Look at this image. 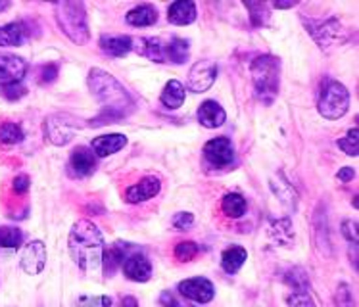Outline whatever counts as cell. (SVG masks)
<instances>
[{
    "instance_id": "6da1fadb",
    "label": "cell",
    "mask_w": 359,
    "mask_h": 307,
    "mask_svg": "<svg viewBox=\"0 0 359 307\" xmlns=\"http://www.w3.org/2000/svg\"><path fill=\"white\" fill-rule=\"evenodd\" d=\"M67 248L74 264L85 273L100 269L104 254L102 231L96 227L93 221L79 219L67 236Z\"/></svg>"
},
{
    "instance_id": "7a4b0ae2",
    "label": "cell",
    "mask_w": 359,
    "mask_h": 307,
    "mask_svg": "<svg viewBox=\"0 0 359 307\" xmlns=\"http://www.w3.org/2000/svg\"><path fill=\"white\" fill-rule=\"evenodd\" d=\"M87 85L90 95L95 96V100L102 106L104 111H110V114H116L125 119L135 108V102H133L131 95L127 93V88L114 75L104 69L93 67L88 71Z\"/></svg>"
},
{
    "instance_id": "3957f363",
    "label": "cell",
    "mask_w": 359,
    "mask_h": 307,
    "mask_svg": "<svg viewBox=\"0 0 359 307\" xmlns=\"http://www.w3.org/2000/svg\"><path fill=\"white\" fill-rule=\"evenodd\" d=\"M250 75H252V85L256 90L257 100L264 102L265 106H271L279 95L280 60L271 54L257 56L250 64Z\"/></svg>"
},
{
    "instance_id": "277c9868",
    "label": "cell",
    "mask_w": 359,
    "mask_h": 307,
    "mask_svg": "<svg viewBox=\"0 0 359 307\" xmlns=\"http://www.w3.org/2000/svg\"><path fill=\"white\" fill-rule=\"evenodd\" d=\"M54 15L56 23L74 44H87L90 41V29H88V18L85 4L81 0H62L54 4Z\"/></svg>"
},
{
    "instance_id": "5b68a950",
    "label": "cell",
    "mask_w": 359,
    "mask_h": 307,
    "mask_svg": "<svg viewBox=\"0 0 359 307\" xmlns=\"http://www.w3.org/2000/svg\"><path fill=\"white\" fill-rule=\"evenodd\" d=\"M317 110L325 119L337 121L340 117H344L350 110V93L348 88L337 79H325L319 93V102Z\"/></svg>"
},
{
    "instance_id": "8992f818",
    "label": "cell",
    "mask_w": 359,
    "mask_h": 307,
    "mask_svg": "<svg viewBox=\"0 0 359 307\" xmlns=\"http://www.w3.org/2000/svg\"><path fill=\"white\" fill-rule=\"evenodd\" d=\"M302 23L308 29L311 39L319 44L323 50H330L334 46H340L348 41V31L344 25L338 22L337 18H327V20H313L302 15Z\"/></svg>"
},
{
    "instance_id": "52a82bcc",
    "label": "cell",
    "mask_w": 359,
    "mask_h": 307,
    "mask_svg": "<svg viewBox=\"0 0 359 307\" xmlns=\"http://www.w3.org/2000/svg\"><path fill=\"white\" fill-rule=\"evenodd\" d=\"M81 129V121L72 114H52L44 119V137L54 146L69 144L77 131Z\"/></svg>"
},
{
    "instance_id": "ba28073f",
    "label": "cell",
    "mask_w": 359,
    "mask_h": 307,
    "mask_svg": "<svg viewBox=\"0 0 359 307\" xmlns=\"http://www.w3.org/2000/svg\"><path fill=\"white\" fill-rule=\"evenodd\" d=\"M202 156L212 169H229L236 160L235 144L227 137H217L205 142Z\"/></svg>"
},
{
    "instance_id": "9c48e42d",
    "label": "cell",
    "mask_w": 359,
    "mask_h": 307,
    "mask_svg": "<svg viewBox=\"0 0 359 307\" xmlns=\"http://www.w3.org/2000/svg\"><path fill=\"white\" fill-rule=\"evenodd\" d=\"M48 261V252L43 240H31L22 248L20 254V267L25 275H41Z\"/></svg>"
},
{
    "instance_id": "30bf717a",
    "label": "cell",
    "mask_w": 359,
    "mask_h": 307,
    "mask_svg": "<svg viewBox=\"0 0 359 307\" xmlns=\"http://www.w3.org/2000/svg\"><path fill=\"white\" fill-rule=\"evenodd\" d=\"M179 294L187 300L194 301L198 306L210 303L215 298V286L210 278L205 277H192L187 278L183 282H179Z\"/></svg>"
},
{
    "instance_id": "8fae6325",
    "label": "cell",
    "mask_w": 359,
    "mask_h": 307,
    "mask_svg": "<svg viewBox=\"0 0 359 307\" xmlns=\"http://www.w3.org/2000/svg\"><path fill=\"white\" fill-rule=\"evenodd\" d=\"M121 269H123L125 277L133 280V282H148L152 278V273H154L152 261L140 250H135L125 257Z\"/></svg>"
},
{
    "instance_id": "7c38bea8",
    "label": "cell",
    "mask_w": 359,
    "mask_h": 307,
    "mask_svg": "<svg viewBox=\"0 0 359 307\" xmlns=\"http://www.w3.org/2000/svg\"><path fill=\"white\" fill-rule=\"evenodd\" d=\"M27 62L15 54L0 52V87L23 83V77L27 75Z\"/></svg>"
},
{
    "instance_id": "4fadbf2b",
    "label": "cell",
    "mask_w": 359,
    "mask_h": 307,
    "mask_svg": "<svg viewBox=\"0 0 359 307\" xmlns=\"http://www.w3.org/2000/svg\"><path fill=\"white\" fill-rule=\"evenodd\" d=\"M96 169V156L95 152L87 146H77L74 152L69 154L67 161V173L74 179H85L93 175Z\"/></svg>"
},
{
    "instance_id": "5bb4252c",
    "label": "cell",
    "mask_w": 359,
    "mask_h": 307,
    "mask_svg": "<svg viewBox=\"0 0 359 307\" xmlns=\"http://www.w3.org/2000/svg\"><path fill=\"white\" fill-rule=\"evenodd\" d=\"M217 79V66L210 60L196 62L189 71V88L192 93H205Z\"/></svg>"
},
{
    "instance_id": "9a60e30c",
    "label": "cell",
    "mask_w": 359,
    "mask_h": 307,
    "mask_svg": "<svg viewBox=\"0 0 359 307\" xmlns=\"http://www.w3.org/2000/svg\"><path fill=\"white\" fill-rule=\"evenodd\" d=\"M161 192V179L158 175H147L139 183L129 186L125 191V202L127 204H142L152 200Z\"/></svg>"
},
{
    "instance_id": "2e32d148",
    "label": "cell",
    "mask_w": 359,
    "mask_h": 307,
    "mask_svg": "<svg viewBox=\"0 0 359 307\" xmlns=\"http://www.w3.org/2000/svg\"><path fill=\"white\" fill-rule=\"evenodd\" d=\"M137 246H133V244H127V242H116L114 246H108V248H104L102 254V273L106 278H111L119 269H121V265H123V259L131 252H135Z\"/></svg>"
},
{
    "instance_id": "e0dca14e",
    "label": "cell",
    "mask_w": 359,
    "mask_h": 307,
    "mask_svg": "<svg viewBox=\"0 0 359 307\" xmlns=\"http://www.w3.org/2000/svg\"><path fill=\"white\" fill-rule=\"evenodd\" d=\"M133 50L139 52L140 56H144L150 62L156 64H165V43L158 37H140L133 39Z\"/></svg>"
},
{
    "instance_id": "ac0fdd59",
    "label": "cell",
    "mask_w": 359,
    "mask_h": 307,
    "mask_svg": "<svg viewBox=\"0 0 359 307\" xmlns=\"http://www.w3.org/2000/svg\"><path fill=\"white\" fill-rule=\"evenodd\" d=\"M267 234L275 244H279L283 248H292L294 244V225L288 217H280V219H271L267 225Z\"/></svg>"
},
{
    "instance_id": "d6986e66",
    "label": "cell",
    "mask_w": 359,
    "mask_h": 307,
    "mask_svg": "<svg viewBox=\"0 0 359 307\" xmlns=\"http://www.w3.org/2000/svg\"><path fill=\"white\" fill-rule=\"evenodd\" d=\"M127 146V137L119 135V132H111V135H102V137H96L93 139L90 150L95 152L98 158H108L111 154L119 152Z\"/></svg>"
},
{
    "instance_id": "ffe728a7",
    "label": "cell",
    "mask_w": 359,
    "mask_h": 307,
    "mask_svg": "<svg viewBox=\"0 0 359 307\" xmlns=\"http://www.w3.org/2000/svg\"><path fill=\"white\" fill-rule=\"evenodd\" d=\"M227 121V114L215 100H205L198 108V123L205 129H217Z\"/></svg>"
},
{
    "instance_id": "44dd1931",
    "label": "cell",
    "mask_w": 359,
    "mask_h": 307,
    "mask_svg": "<svg viewBox=\"0 0 359 307\" xmlns=\"http://www.w3.org/2000/svg\"><path fill=\"white\" fill-rule=\"evenodd\" d=\"M31 37L27 22H12L0 25V46H22Z\"/></svg>"
},
{
    "instance_id": "7402d4cb",
    "label": "cell",
    "mask_w": 359,
    "mask_h": 307,
    "mask_svg": "<svg viewBox=\"0 0 359 307\" xmlns=\"http://www.w3.org/2000/svg\"><path fill=\"white\" fill-rule=\"evenodd\" d=\"M100 50L111 58H123L133 50V39L127 35H102Z\"/></svg>"
},
{
    "instance_id": "603a6c76",
    "label": "cell",
    "mask_w": 359,
    "mask_h": 307,
    "mask_svg": "<svg viewBox=\"0 0 359 307\" xmlns=\"http://www.w3.org/2000/svg\"><path fill=\"white\" fill-rule=\"evenodd\" d=\"M168 20L173 25H191L196 22V4L192 0H177L168 8Z\"/></svg>"
},
{
    "instance_id": "cb8c5ba5",
    "label": "cell",
    "mask_w": 359,
    "mask_h": 307,
    "mask_svg": "<svg viewBox=\"0 0 359 307\" xmlns=\"http://www.w3.org/2000/svg\"><path fill=\"white\" fill-rule=\"evenodd\" d=\"M125 22L133 27H150L158 22V8L152 4H139L125 14Z\"/></svg>"
},
{
    "instance_id": "d4e9b609",
    "label": "cell",
    "mask_w": 359,
    "mask_h": 307,
    "mask_svg": "<svg viewBox=\"0 0 359 307\" xmlns=\"http://www.w3.org/2000/svg\"><path fill=\"white\" fill-rule=\"evenodd\" d=\"M187 100V93H184V85L181 81L171 79L163 87L160 95V102L168 108V110H177V108H181Z\"/></svg>"
},
{
    "instance_id": "484cf974",
    "label": "cell",
    "mask_w": 359,
    "mask_h": 307,
    "mask_svg": "<svg viewBox=\"0 0 359 307\" xmlns=\"http://www.w3.org/2000/svg\"><path fill=\"white\" fill-rule=\"evenodd\" d=\"M248 259V252L242 246H231L221 254V267L227 275H236Z\"/></svg>"
},
{
    "instance_id": "4316f807",
    "label": "cell",
    "mask_w": 359,
    "mask_h": 307,
    "mask_svg": "<svg viewBox=\"0 0 359 307\" xmlns=\"http://www.w3.org/2000/svg\"><path fill=\"white\" fill-rule=\"evenodd\" d=\"M246 210H248V202L238 192H229V194L221 198V212L225 213L227 217H231V219H241V217H244Z\"/></svg>"
},
{
    "instance_id": "83f0119b",
    "label": "cell",
    "mask_w": 359,
    "mask_h": 307,
    "mask_svg": "<svg viewBox=\"0 0 359 307\" xmlns=\"http://www.w3.org/2000/svg\"><path fill=\"white\" fill-rule=\"evenodd\" d=\"M189 56H191V43L189 41L175 37L165 44V60L169 64L181 66L184 62H189Z\"/></svg>"
},
{
    "instance_id": "f1b7e54d",
    "label": "cell",
    "mask_w": 359,
    "mask_h": 307,
    "mask_svg": "<svg viewBox=\"0 0 359 307\" xmlns=\"http://www.w3.org/2000/svg\"><path fill=\"white\" fill-rule=\"evenodd\" d=\"M283 280L294 292H309V275L302 267H290L283 273Z\"/></svg>"
},
{
    "instance_id": "f546056e",
    "label": "cell",
    "mask_w": 359,
    "mask_h": 307,
    "mask_svg": "<svg viewBox=\"0 0 359 307\" xmlns=\"http://www.w3.org/2000/svg\"><path fill=\"white\" fill-rule=\"evenodd\" d=\"M25 139V132H23L22 125L14 123V121H4L0 123V144H20Z\"/></svg>"
},
{
    "instance_id": "4dcf8cb0",
    "label": "cell",
    "mask_w": 359,
    "mask_h": 307,
    "mask_svg": "<svg viewBox=\"0 0 359 307\" xmlns=\"http://www.w3.org/2000/svg\"><path fill=\"white\" fill-rule=\"evenodd\" d=\"M23 244V233L18 227L0 225V250H18Z\"/></svg>"
},
{
    "instance_id": "1f68e13d",
    "label": "cell",
    "mask_w": 359,
    "mask_h": 307,
    "mask_svg": "<svg viewBox=\"0 0 359 307\" xmlns=\"http://www.w3.org/2000/svg\"><path fill=\"white\" fill-rule=\"evenodd\" d=\"M244 6L250 12L252 27H264L267 20H269V6L265 2H252V0H246Z\"/></svg>"
},
{
    "instance_id": "d6a6232c",
    "label": "cell",
    "mask_w": 359,
    "mask_h": 307,
    "mask_svg": "<svg viewBox=\"0 0 359 307\" xmlns=\"http://www.w3.org/2000/svg\"><path fill=\"white\" fill-rule=\"evenodd\" d=\"M316 244L317 248L321 250L323 254L330 256V240H329V227H327V219H325V213H316Z\"/></svg>"
},
{
    "instance_id": "836d02e7",
    "label": "cell",
    "mask_w": 359,
    "mask_h": 307,
    "mask_svg": "<svg viewBox=\"0 0 359 307\" xmlns=\"http://www.w3.org/2000/svg\"><path fill=\"white\" fill-rule=\"evenodd\" d=\"M200 254V246L196 242L192 240H184L179 242L173 250V256H175L177 261H183V264H189L192 259H196Z\"/></svg>"
},
{
    "instance_id": "e575fe53",
    "label": "cell",
    "mask_w": 359,
    "mask_h": 307,
    "mask_svg": "<svg viewBox=\"0 0 359 307\" xmlns=\"http://www.w3.org/2000/svg\"><path fill=\"white\" fill-rule=\"evenodd\" d=\"M337 144H338V148H340V150L346 154V156H352V158H355V156L359 154V131H358V127L350 129L344 139H338Z\"/></svg>"
},
{
    "instance_id": "d590c367",
    "label": "cell",
    "mask_w": 359,
    "mask_h": 307,
    "mask_svg": "<svg viewBox=\"0 0 359 307\" xmlns=\"http://www.w3.org/2000/svg\"><path fill=\"white\" fill-rule=\"evenodd\" d=\"M60 75V66L56 62H48V64H43V66L39 67L37 71V77H39V83L41 85H50L54 81L58 79Z\"/></svg>"
},
{
    "instance_id": "8d00e7d4",
    "label": "cell",
    "mask_w": 359,
    "mask_h": 307,
    "mask_svg": "<svg viewBox=\"0 0 359 307\" xmlns=\"http://www.w3.org/2000/svg\"><path fill=\"white\" fill-rule=\"evenodd\" d=\"M110 296H79L75 300V307H111Z\"/></svg>"
},
{
    "instance_id": "74e56055",
    "label": "cell",
    "mask_w": 359,
    "mask_h": 307,
    "mask_svg": "<svg viewBox=\"0 0 359 307\" xmlns=\"http://www.w3.org/2000/svg\"><path fill=\"white\" fill-rule=\"evenodd\" d=\"M286 306L288 307H317L316 300L309 292H290L286 296Z\"/></svg>"
},
{
    "instance_id": "f35d334b",
    "label": "cell",
    "mask_w": 359,
    "mask_h": 307,
    "mask_svg": "<svg viewBox=\"0 0 359 307\" xmlns=\"http://www.w3.org/2000/svg\"><path fill=\"white\" fill-rule=\"evenodd\" d=\"M0 95L4 96L6 100H20L23 96L27 95V88L23 87V83H14V85H4L0 87Z\"/></svg>"
},
{
    "instance_id": "ab89813d",
    "label": "cell",
    "mask_w": 359,
    "mask_h": 307,
    "mask_svg": "<svg viewBox=\"0 0 359 307\" xmlns=\"http://www.w3.org/2000/svg\"><path fill=\"white\" fill-rule=\"evenodd\" d=\"M358 228H359L358 221H353V219L342 221V225H340L342 236H344L346 240L350 242V244H358V238H359Z\"/></svg>"
},
{
    "instance_id": "60d3db41",
    "label": "cell",
    "mask_w": 359,
    "mask_h": 307,
    "mask_svg": "<svg viewBox=\"0 0 359 307\" xmlns=\"http://www.w3.org/2000/svg\"><path fill=\"white\" fill-rule=\"evenodd\" d=\"M194 225V213L191 212H179L173 215V227L177 231H189Z\"/></svg>"
},
{
    "instance_id": "b9f144b4",
    "label": "cell",
    "mask_w": 359,
    "mask_h": 307,
    "mask_svg": "<svg viewBox=\"0 0 359 307\" xmlns=\"http://www.w3.org/2000/svg\"><path fill=\"white\" fill-rule=\"evenodd\" d=\"M12 189H14L15 194H20V196H25L31 189V179L29 175H25V173H20V175L14 177V181H12Z\"/></svg>"
},
{
    "instance_id": "7bdbcfd3",
    "label": "cell",
    "mask_w": 359,
    "mask_h": 307,
    "mask_svg": "<svg viewBox=\"0 0 359 307\" xmlns=\"http://www.w3.org/2000/svg\"><path fill=\"white\" fill-rule=\"evenodd\" d=\"M337 307H353L352 300V292H350V286L348 285H340L337 290Z\"/></svg>"
},
{
    "instance_id": "ee69618b",
    "label": "cell",
    "mask_w": 359,
    "mask_h": 307,
    "mask_svg": "<svg viewBox=\"0 0 359 307\" xmlns=\"http://www.w3.org/2000/svg\"><path fill=\"white\" fill-rule=\"evenodd\" d=\"M160 306L161 307H181V303H179V300L175 298V294L165 290V292L160 294Z\"/></svg>"
},
{
    "instance_id": "f6af8a7d",
    "label": "cell",
    "mask_w": 359,
    "mask_h": 307,
    "mask_svg": "<svg viewBox=\"0 0 359 307\" xmlns=\"http://www.w3.org/2000/svg\"><path fill=\"white\" fill-rule=\"evenodd\" d=\"M337 179L338 181H342V183H350V181H353V179H355V169L353 168L338 169Z\"/></svg>"
},
{
    "instance_id": "bcb514c9",
    "label": "cell",
    "mask_w": 359,
    "mask_h": 307,
    "mask_svg": "<svg viewBox=\"0 0 359 307\" xmlns=\"http://www.w3.org/2000/svg\"><path fill=\"white\" fill-rule=\"evenodd\" d=\"M121 307H139V301L133 296H125L123 300H121Z\"/></svg>"
},
{
    "instance_id": "7dc6e473",
    "label": "cell",
    "mask_w": 359,
    "mask_h": 307,
    "mask_svg": "<svg viewBox=\"0 0 359 307\" xmlns=\"http://www.w3.org/2000/svg\"><path fill=\"white\" fill-rule=\"evenodd\" d=\"M296 4H298L296 0H288V2H279V0H277V2H273V6L279 8V10H286V8H294V6H296Z\"/></svg>"
},
{
    "instance_id": "c3c4849f",
    "label": "cell",
    "mask_w": 359,
    "mask_h": 307,
    "mask_svg": "<svg viewBox=\"0 0 359 307\" xmlns=\"http://www.w3.org/2000/svg\"><path fill=\"white\" fill-rule=\"evenodd\" d=\"M6 8H10V2L8 0H0V12H4Z\"/></svg>"
}]
</instances>
